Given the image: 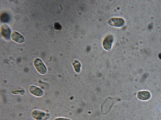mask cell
<instances>
[{
    "label": "cell",
    "instance_id": "1",
    "mask_svg": "<svg viewBox=\"0 0 161 120\" xmlns=\"http://www.w3.org/2000/svg\"><path fill=\"white\" fill-rule=\"evenodd\" d=\"M34 65L37 71L40 74H46L47 70L46 66L42 61L39 58L36 59L34 61Z\"/></svg>",
    "mask_w": 161,
    "mask_h": 120
},
{
    "label": "cell",
    "instance_id": "2",
    "mask_svg": "<svg viewBox=\"0 0 161 120\" xmlns=\"http://www.w3.org/2000/svg\"><path fill=\"white\" fill-rule=\"evenodd\" d=\"M31 115L33 118L36 120H47L50 117L49 114L37 110L33 111Z\"/></svg>",
    "mask_w": 161,
    "mask_h": 120
},
{
    "label": "cell",
    "instance_id": "3",
    "mask_svg": "<svg viewBox=\"0 0 161 120\" xmlns=\"http://www.w3.org/2000/svg\"><path fill=\"white\" fill-rule=\"evenodd\" d=\"M114 41L113 36L110 35H107L104 38L103 45V48L107 50H109L111 49Z\"/></svg>",
    "mask_w": 161,
    "mask_h": 120
},
{
    "label": "cell",
    "instance_id": "4",
    "mask_svg": "<svg viewBox=\"0 0 161 120\" xmlns=\"http://www.w3.org/2000/svg\"><path fill=\"white\" fill-rule=\"evenodd\" d=\"M108 23L112 26L120 27L124 25L125 21L121 18H113L108 21Z\"/></svg>",
    "mask_w": 161,
    "mask_h": 120
},
{
    "label": "cell",
    "instance_id": "5",
    "mask_svg": "<svg viewBox=\"0 0 161 120\" xmlns=\"http://www.w3.org/2000/svg\"><path fill=\"white\" fill-rule=\"evenodd\" d=\"M29 90L31 94L37 97H41L44 94L43 91L39 88L35 86H31Z\"/></svg>",
    "mask_w": 161,
    "mask_h": 120
},
{
    "label": "cell",
    "instance_id": "6",
    "mask_svg": "<svg viewBox=\"0 0 161 120\" xmlns=\"http://www.w3.org/2000/svg\"><path fill=\"white\" fill-rule=\"evenodd\" d=\"M1 32L2 36L6 39L10 38L11 31L9 27L6 24H3L1 26Z\"/></svg>",
    "mask_w": 161,
    "mask_h": 120
},
{
    "label": "cell",
    "instance_id": "7",
    "mask_svg": "<svg viewBox=\"0 0 161 120\" xmlns=\"http://www.w3.org/2000/svg\"><path fill=\"white\" fill-rule=\"evenodd\" d=\"M12 39L14 41L18 43H22L25 41L23 37L18 32L13 31L11 34Z\"/></svg>",
    "mask_w": 161,
    "mask_h": 120
},
{
    "label": "cell",
    "instance_id": "8",
    "mask_svg": "<svg viewBox=\"0 0 161 120\" xmlns=\"http://www.w3.org/2000/svg\"><path fill=\"white\" fill-rule=\"evenodd\" d=\"M151 97L150 92L146 91L139 92L137 94V98L139 99L146 101L149 100Z\"/></svg>",
    "mask_w": 161,
    "mask_h": 120
},
{
    "label": "cell",
    "instance_id": "9",
    "mask_svg": "<svg viewBox=\"0 0 161 120\" xmlns=\"http://www.w3.org/2000/svg\"><path fill=\"white\" fill-rule=\"evenodd\" d=\"M73 65L75 71L77 72H79L80 71V67H81L79 62L78 61H75Z\"/></svg>",
    "mask_w": 161,
    "mask_h": 120
},
{
    "label": "cell",
    "instance_id": "10",
    "mask_svg": "<svg viewBox=\"0 0 161 120\" xmlns=\"http://www.w3.org/2000/svg\"><path fill=\"white\" fill-rule=\"evenodd\" d=\"M1 21L4 22H8L9 20V15L6 13H3L1 15Z\"/></svg>",
    "mask_w": 161,
    "mask_h": 120
},
{
    "label": "cell",
    "instance_id": "11",
    "mask_svg": "<svg viewBox=\"0 0 161 120\" xmlns=\"http://www.w3.org/2000/svg\"><path fill=\"white\" fill-rule=\"evenodd\" d=\"M55 28L58 30H60L62 28L61 25L58 22H55L54 24Z\"/></svg>",
    "mask_w": 161,
    "mask_h": 120
},
{
    "label": "cell",
    "instance_id": "12",
    "mask_svg": "<svg viewBox=\"0 0 161 120\" xmlns=\"http://www.w3.org/2000/svg\"><path fill=\"white\" fill-rule=\"evenodd\" d=\"M54 120H71L70 119L68 118H55Z\"/></svg>",
    "mask_w": 161,
    "mask_h": 120
}]
</instances>
